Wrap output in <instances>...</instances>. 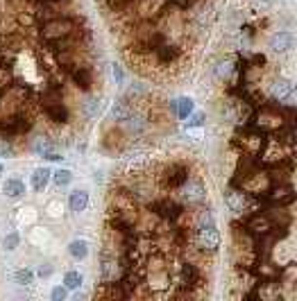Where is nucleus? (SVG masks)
<instances>
[{
	"label": "nucleus",
	"instance_id": "nucleus-18",
	"mask_svg": "<svg viewBox=\"0 0 297 301\" xmlns=\"http://www.w3.org/2000/svg\"><path fill=\"white\" fill-rule=\"evenodd\" d=\"M71 179H73V175H71V170H66V168H61V170L53 172V181L57 183V186H68V183H71Z\"/></svg>",
	"mask_w": 297,
	"mask_h": 301
},
{
	"label": "nucleus",
	"instance_id": "nucleus-32",
	"mask_svg": "<svg viewBox=\"0 0 297 301\" xmlns=\"http://www.w3.org/2000/svg\"><path fill=\"white\" fill-rule=\"evenodd\" d=\"M0 172H2V165H0Z\"/></svg>",
	"mask_w": 297,
	"mask_h": 301
},
{
	"label": "nucleus",
	"instance_id": "nucleus-6",
	"mask_svg": "<svg viewBox=\"0 0 297 301\" xmlns=\"http://www.w3.org/2000/svg\"><path fill=\"white\" fill-rule=\"evenodd\" d=\"M166 181L170 188H179V186H184L188 181V170H186V165H172L168 175H166Z\"/></svg>",
	"mask_w": 297,
	"mask_h": 301
},
{
	"label": "nucleus",
	"instance_id": "nucleus-8",
	"mask_svg": "<svg viewBox=\"0 0 297 301\" xmlns=\"http://www.w3.org/2000/svg\"><path fill=\"white\" fill-rule=\"evenodd\" d=\"M2 193H5L9 199H20L25 195V183L20 179H7L5 186H2Z\"/></svg>",
	"mask_w": 297,
	"mask_h": 301
},
{
	"label": "nucleus",
	"instance_id": "nucleus-25",
	"mask_svg": "<svg viewBox=\"0 0 297 301\" xmlns=\"http://www.w3.org/2000/svg\"><path fill=\"white\" fill-rule=\"evenodd\" d=\"M48 150H50V145H48L46 138H37V141H34V152H37V154H43V152H48Z\"/></svg>",
	"mask_w": 297,
	"mask_h": 301
},
{
	"label": "nucleus",
	"instance_id": "nucleus-16",
	"mask_svg": "<svg viewBox=\"0 0 297 301\" xmlns=\"http://www.w3.org/2000/svg\"><path fill=\"white\" fill-rule=\"evenodd\" d=\"M224 202H227V206H229L231 211H243L245 209V199L241 197V193H234V190H229V193H227Z\"/></svg>",
	"mask_w": 297,
	"mask_h": 301
},
{
	"label": "nucleus",
	"instance_id": "nucleus-12",
	"mask_svg": "<svg viewBox=\"0 0 297 301\" xmlns=\"http://www.w3.org/2000/svg\"><path fill=\"white\" fill-rule=\"evenodd\" d=\"M73 82L77 84V89L89 91V89H91V72H89V68H75L73 71Z\"/></svg>",
	"mask_w": 297,
	"mask_h": 301
},
{
	"label": "nucleus",
	"instance_id": "nucleus-15",
	"mask_svg": "<svg viewBox=\"0 0 297 301\" xmlns=\"http://www.w3.org/2000/svg\"><path fill=\"white\" fill-rule=\"evenodd\" d=\"M111 116H113V120H127L130 116H132V106L127 105L125 100H120V102H116V105H113Z\"/></svg>",
	"mask_w": 297,
	"mask_h": 301
},
{
	"label": "nucleus",
	"instance_id": "nucleus-22",
	"mask_svg": "<svg viewBox=\"0 0 297 301\" xmlns=\"http://www.w3.org/2000/svg\"><path fill=\"white\" fill-rule=\"evenodd\" d=\"M19 242H20V236L16 233V231H14V233H9V236L5 238V242H2V245H5L7 251H14V249L19 247Z\"/></svg>",
	"mask_w": 297,
	"mask_h": 301
},
{
	"label": "nucleus",
	"instance_id": "nucleus-1",
	"mask_svg": "<svg viewBox=\"0 0 297 301\" xmlns=\"http://www.w3.org/2000/svg\"><path fill=\"white\" fill-rule=\"evenodd\" d=\"M198 245L202 251H216L220 247V233L216 229V224H204V227H200L198 231Z\"/></svg>",
	"mask_w": 297,
	"mask_h": 301
},
{
	"label": "nucleus",
	"instance_id": "nucleus-5",
	"mask_svg": "<svg viewBox=\"0 0 297 301\" xmlns=\"http://www.w3.org/2000/svg\"><path fill=\"white\" fill-rule=\"evenodd\" d=\"M46 111L55 123H66L68 120V111H66V106L59 102V98H53V100L48 98L46 100Z\"/></svg>",
	"mask_w": 297,
	"mask_h": 301
},
{
	"label": "nucleus",
	"instance_id": "nucleus-4",
	"mask_svg": "<svg viewBox=\"0 0 297 301\" xmlns=\"http://www.w3.org/2000/svg\"><path fill=\"white\" fill-rule=\"evenodd\" d=\"M182 199L188 204H198L204 199V186L202 181H186L182 186Z\"/></svg>",
	"mask_w": 297,
	"mask_h": 301
},
{
	"label": "nucleus",
	"instance_id": "nucleus-20",
	"mask_svg": "<svg viewBox=\"0 0 297 301\" xmlns=\"http://www.w3.org/2000/svg\"><path fill=\"white\" fill-rule=\"evenodd\" d=\"M182 279H184L186 285H193V283H198V272H195L191 265H184V267H182Z\"/></svg>",
	"mask_w": 297,
	"mask_h": 301
},
{
	"label": "nucleus",
	"instance_id": "nucleus-27",
	"mask_svg": "<svg viewBox=\"0 0 297 301\" xmlns=\"http://www.w3.org/2000/svg\"><path fill=\"white\" fill-rule=\"evenodd\" d=\"M43 159H46V161H55V163H59V161H64V157H61V154H57V152H53V150L43 152Z\"/></svg>",
	"mask_w": 297,
	"mask_h": 301
},
{
	"label": "nucleus",
	"instance_id": "nucleus-3",
	"mask_svg": "<svg viewBox=\"0 0 297 301\" xmlns=\"http://www.w3.org/2000/svg\"><path fill=\"white\" fill-rule=\"evenodd\" d=\"M27 129H30V124L20 116H12L0 123V136H16V134H25Z\"/></svg>",
	"mask_w": 297,
	"mask_h": 301
},
{
	"label": "nucleus",
	"instance_id": "nucleus-9",
	"mask_svg": "<svg viewBox=\"0 0 297 301\" xmlns=\"http://www.w3.org/2000/svg\"><path fill=\"white\" fill-rule=\"evenodd\" d=\"M89 206V193L86 190H73L71 197H68V209L79 213V211H84Z\"/></svg>",
	"mask_w": 297,
	"mask_h": 301
},
{
	"label": "nucleus",
	"instance_id": "nucleus-17",
	"mask_svg": "<svg viewBox=\"0 0 297 301\" xmlns=\"http://www.w3.org/2000/svg\"><path fill=\"white\" fill-rule=\"evenodd\" d=\"M79 285H82V274L79 272H66L64 274V288L66 290H79Z\"/></svg>",
	"mask_w": 297,
	"mask_h": 301
},
{
	"label": "nucleus",
	"instance_id": "nucleus-7",
	"mask_svg": "<svg viewBox=\"0 0 297 301\" xmlns=\"http://www.w3.org/2000/svg\"><path fill=\"white\" fill-rule=\"evenodd\" d=\"M293 46V36L291 32H275L270 36V48L275 53H286Z\"/></svg>",
	"mask_w": 297,
	"mask_h": 301
},
{
	"label": "nucleus",
	"instance_id": "nucleus-14",
	"mask_svg": "<svg viewBox=\"0 0 297 301\" xmlns=\"http://www.w3.org/2000/svg\"><path fill=\"white\" fill-rule=\"evenodd\" d=\"M291 93H293V84L291 82H286V79H279L277 84L272 86V95L279 98V100H286Z\"/></svg>",
	"mask_w": 297,
	"mask_h": 301
},
{
	"label": "nucleus",
	"instance_id": "nucleus-30",
	"mask_svg": "<svg viewBox=\"0 0 297 301\" xmlns=\"http://www.w3.org/2000/svg\"><path fill=\"white\" fill-rule=\"evenodd\" d=\"M5 141L7 138H0V154H2V157H12V147H9Z\"/></svg>",
	"mask_w": 297,
	"mask_h": 301
},
{
	"label": "nucleus",
	"instance_id": "nucleus-10",
	"mask_svg": "<svg viewBox=\"0 0 297 301\" xmlns=\"http://www.w3.org/2000/svg\"><path fill=\"white\" fill-rule=\"evenodd\" d=\"M172 111L177 113L182 120L188 118V116L193 113V100L186 98V95H182V98H175V100H172Z\"/></svg>",
	"mask_w": 297,
	"mask_h": 301
},
{
	"label": "nucleus",
	"instance_id": "nucleus-2",
	"mask_svg": "<svg viewBox=\"0 0 297 301\" xmlns=\"http://www.w3.org/2000/svg\"><path fill=\"white\" fill-rule=\"evenodd\" d=\"M73 30L71 20H64V18H53L50 23H46V30H43V36L50 41H57L61 36H66L68 32Z\"/></svg>",
	"mask_w": 297,
	"mask_h": 301
},
{
	"label": "nucleus",
	"instance_id": "nucleus-21",
	"mask_svg": "<svg viewBox=\"0 0 297 301\" xmlns=\"http://www.w3.org/2000/svg\"><path fill=\"white\" fill-rule=\"evenodd\" d=\"M175 57H177V50H175L172 46H164L161 50H159V59L161 61H172Z\"/></svg>",
	"mask_w": 297,
	"mask_h": 301
},
{
	"label": "nucleus",
	"instance_id": "nucleus-19",
	"mask_svg": "<svg viewBox=\"0 0 297 301\" xmlns=\"http://www.w3.org/2000/svg\"><path fill=\"white\" fill-rule=\"evenodd\" d=\"M34 279V274L30 272V269H19L16 274H14V281L19 283V285H30Z\"/></svg>",
	"mask_w": 297,
	"mask_h": 301
},
{
	"label": "nucleus",
	"instance_id": "nucleus-29",
	"mask_svg": "<svg viewBox=\"0 0 297 301\" xmlns=\"http://www.w3.org/2000/svg\"><path fill=\"white\" fill-rule=\"evenodd\" d=\"M113 77H116V84H123L125 82V75H123V68L118 64L113 66Z\"/></svg>",
	"mask_w": 297,
	"mask_h": 301
},
{
	"label": "nucleus",
	"instance_id": "nucleus-31",
	"mask_svg": "<svg viewBox=\"0 0 297 301\" xmlns=\"http://www.w3.org/2000/svg\"><path fill=\"white\" fill-rule=\"evenodd\" d=\"M231 68H234V66H231L229 61H227V64H223V66L218 68V75H220V77H224V75H227V72H229Z\"/></svg>",
	"mask_w": 297,
	"mask_h": 301
},
{
	"label": "nucleus",
	"instance_id": "nucleus-26",
	"mask_svg": "<svg viewBox=\"0 0 297 301\" xmlns=\"http://www.w3.org/2000/svg\"><path fill=\"white\" fill-rule=\"evenodd\" d=\"M84 111L89 113V116H95V113H98V100H89L84 105Z\"/></svg>",
	"mask_w": 297,
	"mask_h": 301
},
{
	"label": "nucleus",
	"instance_id": "nucleus-23",
	"mask_svg": "<svg viewBox=\"0 0 297 301\" xmlns=\"http://www.w3.org/2000/svg\"><path fill=\"white\" fill-rule=\"evenodd\" d=\"M204 118H206L204 111L191 113V120H188V124H191V127H202V124H204Z\"/></svg>",
	"mask_w": 297,
	"mask_h": 301
},
{
	"label": "nucleus",
	"instance_id": "nucleus-24",
	"mask_svg": "<svg viewBox=\"0 0 297 301\" xmlns=\"http://www.w3.org/2000/svg\"><path fill=\"white\" fill-rule=\"evenodd\" d=\"M125 123H127V127H130L132 131H139L141 127H143V118H139V116H130Z\"/></svg>",
	"mask_w": 297,
	"mask_h": 301
},
{
	"label": "nucleus",
	"instance_id": "nucleus-28",
	"mask_svg": "<svg viewBox=\"0 0 297 301\" xmlns=\"http://www.w3.org/2000/svg\"><path fill=\"white\" fill-rule=\"evenodd\" d=\"M66 292H68L66 288H53V292H50V297H53L55 301H61V299H64V297H66Z\"/></svg>",
	"mask_w": 297,
	"mask_h": 301
},
{
	"label": "nucleus",
	"instance_id": "nucleus-13",
	"mask_svg": "<svg viewBox=\"0 0 297 301\" xmlns=\"http://www.w3.org/2000/svg\"><path fill=\"white\" fill-rule=\"evenodd\" d=\"M68 254L73 256V258H84V256L89 254V242L82 240V238L71 240V245H68Z\"/></svg>",
	"mask_w": 297,
	"mask_h": 301
},
{
	"label": "nucleus",
	"instance_id": "nucleus-11",
	"mask_svg": "<svg viewBox=\"0 0 297 301\" xmlns=\"http://www.w3.org/2000/svg\"><path fill=\"white\" fill-rule=\"evenodd\" d=\"M48 181H50V170H48V168H37V170L32 172V179H30V183H32V188L37 190V193H41V190L46 188Z\"/></svg>",
	"mask_w": 297,
	"mask_h": 301
}]
</instances>
